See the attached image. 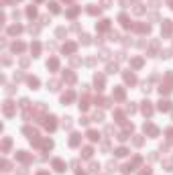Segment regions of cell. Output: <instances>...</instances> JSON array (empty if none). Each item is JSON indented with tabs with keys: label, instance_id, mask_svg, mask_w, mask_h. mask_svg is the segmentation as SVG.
<instances>
[{
	"label": "cell",
	"instance_id": "obj_40",
	"mask_svg": "<svg viewBox=\"0 0 173 175\" xmlns=\"http://www.w3.org/2000/svg\"><path fill=\"white\" fill-rule=\"evenodd\" d=\"M8 147H10V139H4V143H2V151H8Z\"/></svg>",
	"mask_w": 173,
	"mask_h": 175
},
{
	"label": "cell",
	"instance_id": "obj_3",
	"mask_svg": "<svg viewBox=\"0 0 173 175\" xmlns=\"http://www.w3.org/2000/svg\"><path fill=\"white\" fill-rule=\"evenodd\" d=\"M159 110H161V112H169V110H171V102H169V100H161V102H159Z\"/></svg>",
	"mask_w": 173,
	"mask_h": 175
},
{
	"label": "cell",
	"instance_id": "obj_50",
	"mask_svg": "<svg viewBox=\"0 0 173 175\" xmlns=\"http://www.w3.org/2000/svg\"><path fill=\"white\" fill-rule=\"evenodd\" d=\"M167 4H169V6H171V8H173V0H167Z\"/></svg>",
	"mask_w": 173,
	"mask_h": 175
},
{
	"label": "cell",
	"instance_id": "obj_27",
	"mask_svg": "<svg viewBox=\"0 0 173 175\" xmlns=\"http://www.w3.org/2000/svg\"><path fill=\"white\" fill-rule=\"evenodd\" d=\"M79 108H81V110H85V108H88V98H85V96L79 100Z\"/></svg>",
	"mask_w": 173,
	"mask_h": 175
},
{
	"label": "cell",
	"instance_id": "obj_34",
	"mask_svg": "<svg viewBox=\"0 0 173 175\" xmlns=\"http://www.w3.org/2000/svg\"><path fill=\"white\" fill-rule=\"evenodd\" d=\"M88 12H90V14H98V12H100V6H90Z\"/></svg>",
	"mask_w": 173,
	"mask_h": 175
},
{
	"label": "cell",
	"instance_id": "obj_7",
	"mask_svg": "<svg viewBox=\"0 0 173 175\" xmlns=\"http://www.w3.org/2000/svg\"><path fill=\"white\" fill-rule=\"evenodd\" d=\"M143 114H145V116H151V114H153V106H151V102H145V104H143Z\"/></svg>",
	"mask_w": 173,
	"mask_h": 175
},
{
	"label": "cell",
	"instance_id": "obj_41",
	"mask_svg": "<svg viewBox=\"0 0 173 175\" xmlns=\"http://www.w3.org/2000/svg\"><path fill=\"white\" fill-rule=\"evenodd\" d=\"M102 118H104V114H102V112H94V120H98V122H100Z\"/></svg>",
	"mask_w": 173,
	"mask_h": 175
},
{
	"label": "cell",
	"instance_id": "obj_45",
	"mask_svg": "<svg viewBox=\"0 0 173 175\" xmlns=\"http://www.w3.org/2000/svg\"><path fill=\"white\" fill-rule=\"evenodd\" d=\"M151 173H153V171H151V169H149V167H145V169H143V171H141V173H139V175H151Z\"/></svg>",
	"mask_w": 173,
	"mask_h": 175
},
{
	"label": "cell",
	"instance_id": "obj_51",
	"mask_svg": "<svg viewBox=\"0 0 173 175\" xmlns=\"http://www.w3.org/2000/svg\"><path fill=\"white\" fill-rule=\"evenodd\" d=\"M39 175H49V173L47 171H39Z\"/></svg>",
	"mask_w": 173,
	"mask_h": 175
},
{
	"label": "cell",
	"instance_id": "obj_24",
	"mask_svg": "<svg viewBox=\"0 0 173 175\" xmlns=\"http://www.w3.org/2000/svg\"><path fill=\"white\" fill-rule=\"evenodd\" d=\"M96 104H100V106H110V100H106V98H96Z\"/></svg>",
	"mask_w": 173,
	"mask_h": 175
},
{
	"label": "cell",
	"instance_id": "obj_17",
	"mask_svg": "<svg viewBox=\"0 0 173 175\" xmlns=\"http://www.w3.org/2000/svg\"><path fill=\"white\" fill-rule=\"evenodd\" d=\"M16 157H18L20 161H25V163H29V161H31V157L27 155V153H25V151H20V153H16Z\"/></svg>",
	"mask_w": 173,
	"mask_h": 175
},
{
	"label": "cell",
	"instance_id": "obj_39",
	"mask_svg": "<svg viewBox=\"0 0 173 175\" xmlns=\"http://www.w3.org/2000/svg\"><path fill=\"white\" fill-rule=\"evenodd\" d=\"M77 12H79V8H69V10H67V16H75Z\"/></svg>",
	"mask_w": 173,
	"mask_h": 175
},
{
	"label": "cell",
	"instance_id": "obj_29",
	"mask_svg": "<svg viewBox=\"0 0 173 175\" xmlns=\"http://www.w3.org/2000/svg\"><path fill=\"white\" fill-rule=\"evenodd\" d=\"M131 65H133V67H141V65H143V59H139V57H137V59H133V61H131Z\"/></svg>",
	"mask_w": 173,
	"mask_h": 175
},
{
	"label": "cell",
	"instance_id": "obj_43",
	"mask_svg": "<svg viewBox=\"0 0 173 175\" xmlns=\"http://www.w3.org/2000/svg\"><path fill=\"white\" fill-rule=\"evenodd\" d=\"M49 90H53V92L57 90V81H55V79H53V81H49Z\"/></svg>",
	"mask_w": 173,
	"mask_h": 175
},
{
	"label": "cell",
	"instance_id": "obj_44",
	"mask_svg": "<svg viewBox=\"0 0 173 175\" xmlns=\"http://www.w3.org/2000/svg\"><path fill=\"white\" fill-rule=\"evenodd\" d=\"M63 126H65V128H71V118H65V120H63Z\"/></svg>",
	"mask_w": 173,
	"mask_h": 175
},
{
	"label": "cell",
	"instance_id": "obj_21",
	"mask_svg": "<svg viewBox=\"0 0 173 175\" xmlns=\"http://www.w3.org/2000/svg\"><path fill=\"white\" fill-rule=\"evenodd\" d=\"M47 67H49V69H53V71H55V69H57V67H59V61H57V59H51V61H49V63H47Z\"/></svg>",
	"mask_w": 173,
	"mask_h": 175
},
{
	"label": "cell",
	"instance_id": "obj_38",
	"mask_svg": "<svg viewBox=\"0 0 173 175\" xmlns=\"http://www.w3.org/2000/svg\"><path fill=\"white\" fill-rule=\"evenodd\" d=\"M81 43L83 45H90V35H81Z\"/></svg>",
	"mask_w": 173,
	"mask_h": 175
},
{
	"label": "cell",
	"instance_id": "obj_37",
	"mask_svg": "<svg viewBox=\"0 0 173 175\" xmlns=\"http://www.w3.org/2000/svg\"><path fill=\"white\" fill-rule=\"evenodd\" d=\"M126 112H131V114L137 112V106H135V104H128V106H126Z\"/></svg>",
	"mask_w": 173,
	"mask_h": 175
},
{
	"label": "cell",
	"instance_id": "obj_12",
	"mask_svg": "<svg viewBox=\"0 0 173 175\" xmlns=\"http://www.w3.org/2000/svg\"><path fill=\"white\" fill-rule=\"evenodd\" d=\"M73 98H75V94H73V92H67V94H63L61 102H63V104H67V102H71Z\"/></svg>",
	"mask_w": 173,
	"mask_h": 175
},
{
	"label": "cell",
	"instance_id": "obj_15",
	"mask_svg": "<svg viewBox=\"0 0 173 175\" xmlns=\"http://www.w3.org/2000/svg\"><path fill=\"white\" fill-rule=\"evenodd\" d=\"M75 51V43H67V45H63V53H73Z\"/></svg>",
	"mask_w": 173,
	"mask_h": 175
},
{
	"label": "cell",
	"instance_id": "obj_42",
	"mask_svg": "<svg viewBox=\"0 0 173 175\" xmlns=\"http://www.w3.org/2000/svg\"><path fill=\"white\" fill-rule=\"evenodd\" d=\"M98 169H100V165H98V163H92V165H90V171H92V173H96Z\"/></svg>",
	"mask_w": 173,
	"mask_h": 175
},
{
	"label": "cell",
	"instance_id": "obj_30",
	"mask_svg": "<svg viewBox=\"0 0 173 175\" xmlns=\"http://www.w3.org/2000/svg\"><path fill=\"white\" fill-rule=\"evenodd\" d=\"M114 71H118V65L116 63H110V65H108V73H114Z\"/></svg>",
	"mask_w": 173,
	"mask_h": 175
},
{
	"label": "cell",
	"instance_id": "obj_2",
	"mask_svg": "<svg viewBox=\"0 0 173 175\" xmlns=\"http://www.w3.org/2000/svg\"><path fill=\"white\" fill-rule=\"evenodd\" d=\"M145 133H147L149 137H157L159 130H157V126H153V124H145Z\"/></svg>",
	"mask_w": 173,
	"mask_h": 175
},
{
	"label": "cell",
	"instance_id": "obj_9",
	"mask_svg": "<svg viewBox=\"0 0 173 175\" xmlns=\"http://www.w3.org/2000/svg\"><path fill=\"white\" fill-rule=\"evenodd\" d=\"M45 128H47V130H53V128H55V118H53V116L45 118Z\"/></svg>",
	"mask_w": 173,
	"mask_h": 175
},
{
	"label": "cell",
	"instance_id": "obj_5",
	"mask_svg": "<svg viewBox=\"0 0 173 175\" xmlns=\"http://www.w3.org/2000/svg\"><path fill=\"white\" fill-rule=\"evenodd\" d=\"M53 169L59 171V173H63V171H65V163L59 161V159H55V161H53Z\"/></svg>",
	"mask_w": 173,
	"mask_h": 175
},
{
	"label": "cell",
	"instance_id": "obj_33",
	"mask_svg": "<svg viewBox=\"0 0 173 175\" xmlns=\"http://www.w3.org/2000/svg\"><path fill=\"white\" fill-rule=\"evenodd\" d=\"M29 85H31V88H37V85H39V79H37V77H29Z\"/></svg>",
	"mask_w": 173,
	"mask_h": 175
},
{
	"label": "cell",
	"instance_id": "obj_28",
	"mask_svg": "<svg viewBox=\"0 0 173 175\" xmlns=\"http://www.w3.org/2000/svg\"><path fill=\"white\" fill-rule=\"evenodd\" d=\"M126 153H128V151H126L124 147H120V149H116V157H124Z\"/></svg>",
	"mask_w": 173,
	"mask_h": 175
},
{
	"label": "cell",
	"instance_id": "obj_31",
	"mask_svg": "<svg viewBox=\"0 0 173 175\" xmlns=\"http://www.w3.org/2000/svg\"><path fill=\"white\" fill-rule=\"evenodd\" d=\"M49 8H51V12H59V4L57 2H49Z\"/></svg>",
	"mask_w": 173,
	"mask_h": 175
},
{
	"label": "cell",
	"instance_id": "obj_16",
	"mask_svg": "<svg viewBox=\"0 0 173 175\" xmlns=\"http://www.w3.org/2000/svg\"><path fill=\"white\" fill-rule=\"evenodd\" d=\"M114 98L116 100H122L124 98V90H122V88H114Z\"/></svg>",
	"mask_w": 173,
	"mask_h": 175
},
{
	"label": "cell",
	"instance_id": "obj_6",
	"mask_svg": "<svg viewBox=\"0 0 173 175\" xmlns=\"http://www.w3.org/2000/svg\"><path fill=\"white\" fill-rule=\"evenodd\" d=\"M171 35V20H163V37Z\"/></svg>",
	"mask_w": 173,
	"mask_h": 175
},
{
	"label": "cell",
	"instance_id": "obj_10",
	"mask_svg": "<svg viewBox=\"0 0 173 175\" xmlns=\"http://www.w3.org/2000/svg\"><path fill=\"white\" fill-rule=\"evenodd\" d=\"M81 143V135H71V139H69V145L71 147H77Z\"/></svg>",
	"mask_w": 173,
	"mask_h": 175
},
{
	"label": "cell",
	"instance_id": "obj_11",
	"mask_svg": "<svg viewBox=\"0 0 173 175\" xmlns=\"http://www.w3.org/2000/svg\"><path fill=\"white\" fill-rule=\"evenodd\" d=\"M92 155H94V149H92V147H85V149L81 151V157H83V159H90Z\"/></svg>",
	"mask_w": 173,
	"mask_h": 175
},
{
	"label": "cell",
	"instance_id": "obj_49",
	"mask_svg": "<svg viewBox=\"0 0 173 175\" xmlns=\"http://www.w3.org/2000/svg\"><path fill=\"white\" fill-rule=\"evenodd\" d=\"M161 55H163V57H171V51H169V49H165V51H163Z\"/></svg>",
	"mask_w": 173,
	"mask_h": 175
},
{
	"label": "cell",
	"instance_id": "obj_46",
	"mask_svg": "<svg viewBox=\"0 0 173 175\" xmlns=\"http://www.w3.org/2000/svg\"><path fill=\"white\" fill-rule=\"evenodd\" d=\"M167 139L173 143V128H169V130H167Z\"/></svg>",
	"mask_w": 173,
	"mask_h": 175
},
{
	"label": "cell",
	"instance_id": "obj_1",
	"mask_svg": "<svg viewBox=\"0 0 173 175\" xmlns=\"http://www.w3.org/2000/svg\"><path fill=\"white\" fill-rule=\"evenodd\" d=\"M171 81H173V73H167L165 81H163L161 88H159V92H161V94H169V92H171Z\"/></svg>",
	"mask_w": 173,
	"mask_h": 175
},
{
	"label": "cell",
	"instance_id": "obj_25",
	"mask_svg": "<svg viewBox=\"0 0 173 175\" xmlns=\"http://www.w3.org/2000/svg\"><path fill=\"white\" fill-rule=\"evenodd\" d=\"M88 139H90V141H98V139H100V135L96 133V130H90V133H88Z\"/></svg>",
	"mask_w": 173,
	"mask_h": 175
},
{
	"label": "cell",
	"instance_id": "obj_48",
	"mask_svg": "<svg viewBox=\"0 0 173 175\" xmlns=\"http://www.w3.org/2000/svg\"><path fill=\"white\" fill-rule=\"evenodd\" d=\"M110 39L112 41H118V33H110Z\"/></svg>",
	"mask_w": 173,
	"mask_h": 175
},
{
	"label": "cell",
	"instance_id": "obj_23",
	"mask_svg": "<svg viewBox=\"0 0 173 175\" xmlns=\"http://www.w3.org/2000/svg\"><path fill=\"white\" fill-rule=\"evenodd\" d=\"M31 51H33V55H39V51H41V45H39V43H33V45H31Z\"/></svg>",
	"mask_w": 173,
	"mask_h": 175
},
{
	"label": "cell",
	"instance_id": "obj_14",
	"mask_svg": "<svg viewBox=\"0 0 173 175\" xmlns=\"http://www.w3.org/2000/svg\"><path fill=\"white\" fill-rule=\"evenodd\" d=\"M118 20L122 23V27H126V29H128V27H133V25H131V20H128V16H126V14H120V18H118Z\"/></svg>",
	"mask_w": 173,
	"mask_h": 175
},
{
	"label": "cell",
	"instance_id": "obj_35",
	"mask_svg": "<svg viewBox=\"0 0 173 175\" xmlns=\"http://www.w3.org/2000/svg\"><path fill=\"white\" fill-rule=\"evenodd\" d=\"M65 35H67V31H65V29H57V37H59V39H63Z\"/></svg>",
	"mask_w": 173,
	"mask_h": 175
},
{
	"label": "cell",
	"instance_id": "obj_18",
	"mask_svg": "<svg viewBox=\"0 0 173 175\" xmlns=\"http://www.w3.org/2000/svg\"><path fill=\"white\" fill-rule=\"evenodd\" d=\"M63 79H65L67 83H73V81H75V75H73L71 71H67V73H63Z\"/></svg>",
	"mask_w": 173,
	"mask_h": 175
},
{
	"label": "cell",
	"instance_id": "obj_36",
	"mask_svg": "<svg viewBox=\"0 0 173 175\" xmlns=\"http://www.w3.org/2000/svg\"><path fill=\"white\" fill-rule=\"evenodd\" d=\"M116 169H118V167H116V163H112V161H110V163H108V171H110V173H114Z\"/></svg>",
	"mask_w": 173,
	"mask_h": 175
},
{
	"label": "cell",
	"instance_id": "obj_32",
	"mask_svg": "<svg viewBox=\"0 0 173 175\" xmlns=\"http://www.w3.org/2000/svg\"><path fill=\"white\" fill-rule=\"evenodd\" d=\"M27 14H29L31 18H33V16H37V10H35V6H29V8H27Z\"/></svg>",
	"mask_w": 173,
	"mask_h": 175
},
{
	"label": "cell",
	"instance_id": "obj_47",
	"mask_svg": "<svg viewBox=\"0 0 173 175\" xmlns=\"http://www.w3.org/2000/svg\"><path fill=\"white\" fill-rule=\"evenodd\" d=\"M133 143H135V145H137V147H141V145H143V139H141V137H137V139H135V141H133Z\"/></svg>",
	"mask_w": 173,
	"mask_h": 175
},
{
	"label": "cell",
	"instance_id": "obj_13",
	"mask_svg": "<svg viewBox=\"0 0 173 175\" xmlns=\"http://www.w3.org/2000/svg\"><path fill=\"white\" fill-rule=\"evenodd\" d=\"M94 81H96V90L100 92L102 88H104V77H102V75H96V79H94Z\"/></svg>",
	"mask_w": 173,
	"mask_h": 175
},
{
	"label": "cell",
	"instance_id": "obj_22",
	"mask_svg": "<svg viewBox=\"0 0 173 175\" xmlns=\"http://www.w3.org/2000/svg\"><path fill=\"white\" fill-rule=\"evenodd\" d=\"M108 27H110V20H100V25H98V29H100V31H106Z\"/></svg>",
	"mask_w": 173,
	"mask_h": 175
},
{
	"label": "cell",
	"instance_id": "obj_19",
	"mask_svg": "<svg viewBox=\"0 0 173 175\" xmlns=\"http://www.w3.org/2000/svg\"><path fill=\"white\" fill-rule=\"evenodd\" d=\"M12 51H14V53L25 51V43H14V45H12Z\"/></svg>",
	"mask_w": 173,
	"mask_h": 175
},
{
	"label": "cell",
	"instance_id": "obj_53",
	"mask_svg": "<svg viewBox=\"0 0 173 175\" xmlns=\"http://www.w3.org/2000/svg\"><path fill=\"white\" fill-rule=\"evenodd\" d=\"M37 2H41V0H37Z\"/></svg>",
	"mask_w": 173,
	"mask_h": 175
},
{
	"label": "cell",
	"instance_id": "obj_52",
	"mask_svg": "<svg viewBox=\"0 0 173 175\" xmlns=\"http://www.w3.org/2000/svg\"><path fill=\"white\" fill-rule=\"evenodd\" d=\"M77 175H85V173H81V171H79V173H77Z\"/></svg>",
	"mask_w": 173,
	"mask_h": 175
},
{
	"label": "cell",
	"instance_id": "obj_8",
	"mask_svg": "<svg viewBox=\"0 0 173 175\" xmlns=\"http://www.w3.org/2000/svg\"><path fill=\"white\" fill-rule=\"evenodd\" d=\"M124 81H126V83H137V75L131 73V71H126V73H124Z\"/></svg>",
	"mask_w": 173,
	"mask_h": 175
},
{
	"label": "cell",
	"instance_id": "obj_20",
	"mask_svg": "<svg viewBox=\"0 0 173 175\" xmlns=\"http://www.w3.org/2000/svg\"><path fill=\"white\" fill-rule=\"evenodd\" d=\"M135 29H137L139 33H149V31H151V27H149V25H137Z\"/></svg>",
	"mask_w": 173,
	"mask_h": 175
},
{
	"label": "cell",
	"instance_id": "obj_4",
	"mask_svg": "<svg viewBox=\"0 0 173 175\" xmlns=\"http://www.w3.org/2000/svg\"><path fill=\"white\" fill-rule=\"evenodd\" d=\"M4 114L6 116H12L14 114V104L12 102H4Z\"/></svg>",
	"mask_w": 173,
	"mask_h": 175
},
{
	"label": "cell",
	"instance_id": "obj_26",
	"mask_svg": "<svg viewBox=\"0 0 173 175\" xmlns=\"http://www.w3.org/2000/svg\"><path fill=\"white\" fill-rule=\"evenodd\" d=\"M20 31H23V27H20V25H14V27H10V35H18Z\"/></svg>",
	"mask_w": 173,
	"mask_h": 175
}]
</instances>
